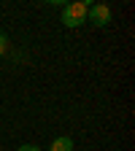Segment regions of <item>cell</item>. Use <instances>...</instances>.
Wrapping results in <instances>:
<instances>
[{
    "label": "cell",
    "mask_w": 135,
    "mask_h": 151,
    "mask_svg": "<svg viewBox=\"0 0 135 151\" xmlns=\"http://www.w3.org/2000/svg\"><path fill=\"white\" fill-rule=\"evenodd\" d=\"M16 151H41V148H38V146H32V143H25V146H19Z\"/></svg>",
    "instance_id": "cell-5"
},
{
    "label": "cell",
    "mask_w": 135,
    "mask_h": 151,
    "mask_svg": "<svg viewBox=\"0 0 135 151\" xmlns=\"http://www.w3.org/2000/svg\"><path fill=\"white\" fill-rule=\"evenodd\" d=\"M49 151H73V138H68V135L54 138L51 146H49Z\"/></svg>",
    "instance_id": "cell-3"
},
{
    "label": "cell",
    "mask_w": 135,
    "mask_h": 151,
    "mask_svg": "<svg viewBox=\"0 0 135 151\" xmlns=\"http://www.w3.org/2000/svg\"><path fill=\"white\" fill-rule=\"evenodd\" d=\"M87 22H92L95 27H105V24L111 22V8L103 6V3L89 6V11H87Z\"/></svg>",
    "instance_id": "cell-2"
},
{
    "label": "cell",
    "mask_w": 135,
    "mask_h": 151,
    "mask_svg": "<svg viewBox=\"0 0 135 151\" xmlns=\"http://www.w3.org/2000/svg\"><path fill=\"white\" fill-rule=\"evenodd\" d=\"M87 11H89V3H84V0H76V3L65 6L62 8V24L65 27H79L87 22Z\"/></svg>",
    "instance_id": "cell-1"
},
{
    "label": "cell",
    "mask_w": 135,
    "mask_h": 151,
    "mask_svg": "<svg viewBox=\"0 0 135 151\" xmlns=\"http://www.w3.org/2000/svg\"><path fill=\"white\" fill-rule=\"evenodd\" d=\"M6 54H8V38L0 32V57H6Z\"/></svg>",
    "instance_id": "cell-4"
}]
</instances>
